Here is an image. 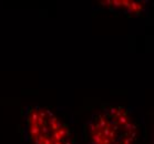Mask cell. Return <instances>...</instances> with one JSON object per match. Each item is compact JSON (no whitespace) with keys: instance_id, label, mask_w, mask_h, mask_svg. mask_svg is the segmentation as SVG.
<instances>
[{"instance_id":"6da1fadb","label":"cell","mask_w":154,"mask_h":144,"mask_svg":"<svg viewBox=\"0 0 154 144\" xmlns=\"http://www.w3.org/2000/svg\"><path fill=\"white\" fill-rule=\"evenodd\" d=\"M137 127L125 106L103 104L87 123V144H135Z\"/></svg>"},{"instance_id":"7a4b0ae2","label":"cell","mask_w":154,"mask_h":144,"mask_svg":"<svg viewBox=\"0 0 154 144\" xmlns=\"http://www.w3.org/2000/svg\"><path fill=\"white\" fill-rule=\"evenodd\" d=\"M25 121L26 134L32 144H75L70 127L47 108H27Z\"/></svg>"},{"instance_id":"3957f363","label":"cell","mask_w":154,"mask_h":144,"mask_svg":"<svg viewBox=\"0 0 154 144\" xmlns=\"http://www.w3.org/2000/svg\"><path fill=\"white\" fill-rule=\"evenodd\" d=\"M108 2L112 4L108 5V6L118 8V9H122L123 12H129V14H132V12L135 14L143 7V5L141 2H134V1H108Z\"/></svg>"}]
</instances>
